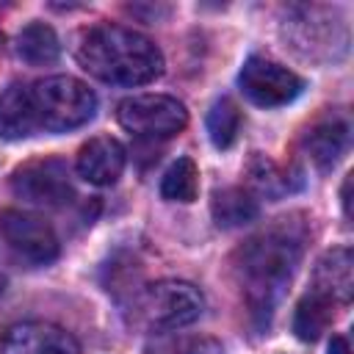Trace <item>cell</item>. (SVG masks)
I'll use <instances>...</instances> for the list:
<instances>
[{
    "instance_id": "obj_13",
    "label": "cell",
    "mask_w": 354,
    "mask_h": 354,
    "mask_svg": "<svg viewBox=\"0 0 354 354\" xmlns=\"http://www.w3.org/2000/svg\"><path fill=\"white\" fill-rule=\"evenodd\" d=\"M304 147L310 152V160L318 166V169H332L337 163V158L346 152L348 147V127L346 122L340 119H329V122H321L315 124L307 138H304Z\"/></svg>"
},
{
    "instance_id": "obj_17",
    "label": "cell",
    "mask_w": 354,
    "mask_h": 354,
    "mask_svg": "<svg viewBox=\"0 0 354 354\" xmlns=\"http://www.w3.org/2000/svg\"><path fill=\"white\" fill-rule=\"evenodd\" d=\"M160 194L163 199H171V202H194L199 194L196 163L191 158H177L160 180Z\"/></svg>"
},
{
    "instance_id": "obj_2",
    "label": "cell",
    "mask_w": 354,
    "mask_h": 354,
    "mask_svg": "<svg viewBox=\"0 0 354 354\" xmlns=\"http://www.w3.org/2000/svg\"><path fill=\"white\" fill-rule=\"evenodd\" d=\"M241 274L246 279V293L254 310H271L279 290L290 279L299 263V241L288 232H266L252 238L241 252Z\"/></svg>"
},
{
    "instance_id": "obj_12",
    "label": "cell",
    "mask_w": 354,
    "mask_h": 354,
    "mask_svg": "<svg viewBox=\"0 0 354 354\" xmlns=\"http://www.w3.org/2000/svg\"><path fill=\"white\" fill-rule=\"evenodd\" d=\"M41 130L30 88L25 86H8L0 94V138L6 141H19Z\"/></svg>"
},
{
    "instance_id": "obj_16",
    "label": "cell",
    "mask_w": 354,
    "mask_h": 354,
    "mask_svg": "<svg viewBox=\"0 0 354 354\" xmlns=\"http://www.w3.org/2000/svg\"><path fill=\"white\" fill-rule=\"evenodd\" d=\"M332 307L335 301L310 290L299 304H296V315H293V332L299 340H318L326 326L332 324Z\"/></svg>"
},
{
    "instance_id": "obj_5",
    "label": "cell",
    "mask_w": 354,
    "mask_h": 354,
    "mask_svg": "<svg viewBox=\"0 0 354 354\" xmlns=\"http://www.w3.org/2000/svg\"><path fill=\"white\" fill-rule=\"evenodd\" d=\"M205 310L199 288L180 279H160L141 296V315L155 329H177L194 324Z\"/></svg>"
},
{
    "instance_id": "obj_20",
    "label": "cell",
    "mask_w": 354,
    "mask_h": 354,
    "mask_svg": "<svg viewBox=\"0 0 354 354\" xmlns=\"http://www.w3.org/2000/svg\"><path fill=\"white\" fill-rule=\"evenodd\" d=\"M183 354H224V351H221V346H218L216 340L202 337V340H191V343L183 348Z\"/></svg>"
},
{
    "instance_id": "obj_21",
    "label": "cell",
    "mask_w": 354,
    "mask_h": 354,
    "mask_svg": "<svg viewBox=\"0 0 354 354\" xmlns=\"http://www.w3.org/2000/svg\"><path fill=\"white\" fill-rule=\"evenodd\" d=\"M326 354H351L348 351V343H346V337H332V343H329V351Z\"/></svg>"
},
{
    "instance_id": "obj_3",
    "label": "cell",
    "mask_w": 354,
    "mask_h": 354,
    "mask_svg": "<svg viewBox=\"0 0 354 354\" xmlns=\"http://www.w3.org/2000/svg\"><path fill=\"white\" fill-rule=\"evenodd\" d=\"M30 100L39 124L50 133H66L83 127L97 111L94 91L72 75H53L36 80L30 86Z\"/></svg>"
},
{
    "instance_id": "obj_19",
    "label": "cell",
    "mask_w": 354,
    "mask_h": 354,
    "mask_svg": "<svg viewBox=\"0 0 354 354\" xmlns=\"http://www.w3.org/2000/svg\"><path fill=\"white\" fill-rule=\"evenodd\" d=\"M249 180L257 191L268 194V196H282V194H290L293 185H290V177L266 155L254 152L252 160H249Z\"/></svg>"
},
{
    "instance_id": "obj_6",
    "label": "cell",
    "mask_w": 354,
    "mask_h": 354,
    "mask_svg": "<svg viewBox=\"0 0 354 354\" xmlns=\"http://www.w3.org/2000/svg\"><path fill=\"white\" fill-rule=\"evenodd\" d=\"M238 83H241V91L260 108L288 105L304 88V80L296 72H290L288 66H282L271 58H263V55L246 58V64L238 75Z\"/></svg>"
},
{
    "instance_id": "obj_10",
    "label": "cell",
    "mask_w": 354,
    "mask_h": 354,
    "mask_svg": "<svg viewBox=\"0 0 354 354\" xmlns=\"http://www.w3.org/2000/svg\"><path fill=\"white\" fill-rule=\"evenodd\" d=\"M124 147L111 136L86 141L77 152V174L91 185H113L124 171Z\"/></svg>"
},
{
    "instance_id": "obj_11",
    "label": "cell",
    "mask_w": 354,
    "mask_h": 354,
    "mask_svg": "<svg viewBox=\"0 0 354 354\" xmlns=\"http://www.w3.org/2000/svg\"><path fill=\"white\" fill-rule=\"evenodd\" d=\"M313 290L326 296V299H332V301H340V304H346L351 299V290H354V257H351V249H346V246L332 249L315 263Z\"/></svg>"
},
{
    "instance_id": "obj_4",
    "label": "cell",
    "mask_w": 354,
    "mask_h": 354,
    "mask_svg": "<svg viewBox=\"0 0 354 354\" xmlns=\"http://www.w3.org/2000/svg\"><path fill=\"white\" fill-rule=\"evenodd\" d=\"M119 124L138 138H171L185 130L188 111L169 94H138L119 102Z\"/></svg>"
},
{
    "instance_id": "obj_22",
    "label": "cell",
    "mask_w": 354,
    "mask_h": 354,
    "mask_svg": "<svg viewBox=\"0 0 354 354\" xmlns=\"http://www.w3.org/2000/svg\"><path fill=\"white\" fill-rule=\"evenodd\" d=\"M348 188H351V180L346 177V183H343V210H346V216H348Z\"/></svg>"
},
{
    "instance_id": "obj_7",
    "label": "cell",
    "mask_w": 354,
    "mask_h": 354,
    "mask_svg": "<svg viewBox=\"0 0 354 354\" xmlns=\"http://www.w3.org/2000/svg\"><path fill=\"white\" fill-rule=\"evenodd\" d=\"M11 191L30 202V205H41V207H58L66 205L72 199V183H69V171L66 163L58 158H41V160H30L25 166H19L11 174Z\"/></svg>"
},
{
    "instance_id": "obj_9",
    "label": "cell",
    "mask_w": 354,
    "mask_h": 354,
    "mask_svg": "<svg viewBox=\"0 0 354 354\" xmlns=\"http://www.w3.org/2000/svg\"><path fill=\"white\" fill-rule=\"evenodd\" d=\"M0 354H80L77 340L47 321H22L6 329Z\"/></svg>"
},
{
    "instance_id": "obj_14",
    "label": "cell",
    "mask_w": 354,
    "mask_h": 354,
    "mask_svg": "<svg viewBox=\"0 0 354 354\" xmlns=\"http://www.w3.org/2000/svg\"><path fill=\"white\" fill-rule=\"evenodd\" d=\"M210 213L218 227H241L257 218V199L243 188H221L213 194Z\"/></svg>"
},
{
    "instance_id": "obj_18",
    "label": "cell",
    "mask_w": 354,
    "mask_h": 354,
    "mask_svg": "<svg viewBox=\"0 0 354 354\" xmlns=\"http://www.w3.org/2000/svg\"><path fill=\"white\" fill-rule=\"evenodd\" d=\"M241 130V111L230 97H221L207 111V136L218 149H227L235 144Z\"/></svg>"
},
{
    "instance_id": "obj_8",
    "label": "cell",
    "mask_w": 354,
    "mask_h": 354,
    "mask_svg": "<svg viewBox=\"0 0 354 354\" xmlns=\"http://www.w3.org/2000/svg\"><path fill=\"white\" fill-rule=\"evenodd\" d=\"M0 235L14 254L33 266H44L58 257V238L53 227L33 213L0 210Z\"/></svg>"
},
{
    "instance_id": "obj_1",
    "label": "cell",
    "mask_w": 354,
    "mask_h": 354,
    "mask_svg": "<svg viewBox=\"0 0 354 354\" xmlns=\"http://www.w3.org/2000/svg\"><path fill=\"white\" fill-rule=\"evenodd\" d=\"M77 64L113 86H144L163 72V53L152 39L122 25H94L77 36Z\"/></svg>"
},
{
    "instance_id": "obj_15",
    "label": "cell",
    "mask_w": 354,
    "mask_h": 354,
    "mask_svg": "<svg viewBox=\"0 0 354 354\" xmlns=\"http://www.w3.org/2000/svg\"><path fill=\"white\" fill-rule=\"evenodd\" d=\"M61 53V44H58V36L50 25L44 22H30L19 30L17 36V55L30 64V66H44V64H53Z\"/></svg>"
}]
</instances>
